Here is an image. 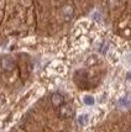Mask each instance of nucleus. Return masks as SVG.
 I'll return each mask as SVG.
<instances>
[{"mask_svg": "<svg viewBox=\"0 0 131 132\" xmlns=\"http://www.w3.org/2000/svg\"><path fill=\"white\" fill-rule=\"evenodd\" d=\"M51 103L55 109H59L64 104V96L61 93H53L51 95Z\"/></svg>", "mask_w": 131, "mask_h": 132, "instance_id": "nucleus-2", "label": "nucleus"}, {"mask_svg": "<svg viewBox=\"0 0 131 132\" xmlns=\"http://www.w3.org/2000/svg\"><path fill=\"white\" fill-rule=\"evenodd\" d=\"M88 120H89V116L86 115V114H83V115H79V116H78V122H79V125H82V126L87 125Z\"/></svg>", "mask_w": 131, "mask_h": 132, "instance_id": "nucleus-4", "label": "nucleus"}, {"mask_svg": "<svg viewBox=\"0 0 131 132\" xmlns=\"http://www.w3.org/2000/svg\"><path fill=\"white\" fill-rule=\"evenodd\" d=\"M3 104H4V99H3L1 96H0V108L3 106Z\"/></svg>", "mask_w": 131, "mask_h": 132, "instance_id": "nucleus-6", "label": "nucleus"}, {"mask_svg": "<svg viewBox=\"0 0 131 132\" xmlns=\"http://www.w3.org/2000/svg\"><path fill=\"white\" fill-rule=\"evenodd\" d=\"M126 78H127V79H131V72H130V73H129L127 75H126Z\"/></svg>", "mask_w": 131, "mask_h": 132, "instance_id": "nucleus-7", "label": "nucleus"}, {"mask_svg": "<svg viewBox=\"0 0 131 132\" xmlns=\"http://www.w3.org/2000/svg\"><path fill=\"white\" fill-rule=\"evenodd\" d=\"M0 65H1V68H3L4 72H12L15 69V67H16L15 61L10 56H5V57L1 58L0 59Z\"/></svg>", "mask_w": 131, "mask_h": 132, "instance_id": "nucleus-1", "label": "nucleus"}, {"mask_svg": "<svg viewBox=\"0 0 131 132\" xmlns=\"http://www.w3.org/2000/svg\"><path fill=\"white\" fill-rule=\"evenodd\" d=\"M83 101H84V104H86V105L91 106V105L94 104V98H93V96H90V95H86V96H84V99H83Z\"/></svg>", "mask_w": 131, "mask_h": 132, "instance_id": "nucleus-5", "label": "nucleus"}, {"mask_svg": "<svg viewBox=\"0 0 131 132\" xmlns=\"http://www.w3.org/2000/svg\"><path fill=\"white\" fill-rule=\"evenodd\" d=\"M73 114H74V110L71 105H64L63 104L62 106L59 108V115H61V117L68 119V117H72Z\"/></svg>", "mask_w": 131, "mask_h": 132, "instance_id": "nucleus-3", "label": "nucleus"}]
</instances>
